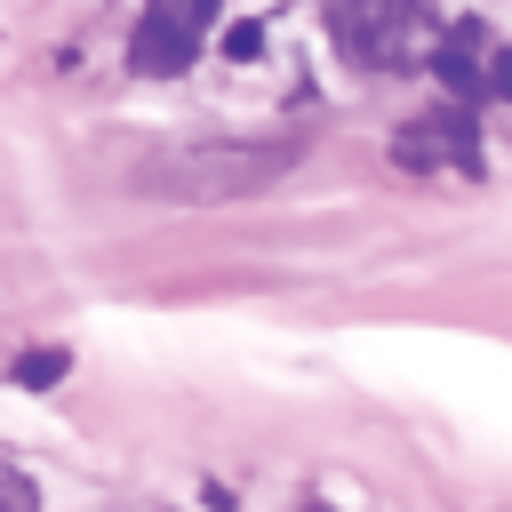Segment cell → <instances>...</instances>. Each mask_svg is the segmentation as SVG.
<instances>
[{"label": "cell", "mask_w": 512, "mask_h": 512, "mask_svg": "<svg viewBox=\"0 0 512 512\" xmlns=\"http://www.w3.org/2000/svg\"><path fill=\"white\" fill-rule=\"evenodd\" d=\"M296 168V144H256V136H192V144H168L136 168V184L168 208H232V200H256L272 192L280 176Z\"/></svg>", "instance_id": "1"}, {"label": "cell", "mask_w": 512, "mask_h": 512, "mask_svg": "<svg viewBox=\"0 0 512 512\" xmlns=\"http://www.w3.org/2000/svg\"><path fill=\"white\" fill-rule=\"evenodd\" d=\"M424 24H432L424 0H328V40L352 72H408Z\"/></svg>", "instance_id": "2"}, {"label": "cell", "mask_w": 512, "mask_h": 512, "mask_svg": "<svg viewBox=\"0 0 512 512\" xmlns=\"http://www.w3.org/2000/svg\"><path fill=\"white\" fill-rule=\"evenodd\" d=\"M208 8H192V0H152L144 16H136V32H128V72H144V80H168V72H192V56H200V40H208Z\"/></svg>", "instance_id": "3"}, {"label": "cell", "mask_w": 512, "mask_h": 512, "mask_svg": "<svg viewBox=\"0 0 512 512\" xmlns=\"http://www.w3.org/2000/svg\"><path fill=\"white\" fill-rule=\"evenodd\" d=\"M432 128H440V152H448L464 176H480V168H488V152H480V104H440V112H432Z\"/></svg>", "instance_id": "4"}, {"label": "cell", "mask_w": 512, "mask_h": 512, "mask_svg": "<svg viewBox=\"0 0 512 512\" xmlns=\"http://www.w3.org/2000/svg\"><path fill=\"white\" fill-rule=\"evenodd\" d=\"M392 160H400V168H416V176H432V168L448 160V152H440V128H432V112L392 128Z\"/></svg>", "instance_id": "5"}, {"label": "cell", "mask_w": 512, "mask_h": 512, "mask_svg": "<svg viewBox=\"0 0 512 512\" xmlns=\"http://www.w3.org/2000/svg\"><path fill=\"white\" fill-rule=\"evenodd\" d=\"M64 376H72V352H64V344H32V352H16V368H8L16 392H48V384H64Z\"/></svg>", "instance_id": "6"}, {"label": "cell", "mask_w": 512, "mask_h": 512, "mask_svg": "<svg viewBox=\"0 0 512 512\" xmlns=\"http://www.w3.org/2000/svg\"><path fill=\"white\" fill-rule=\"evenodd\" d=\"M0 512H40L32 472H24V464H8V456H0Z\"/></svg>", "instance_id": "7"}, {"label": "cell", "mask_w": 512, "mask_h": 512, "mask_svg": "<svg viewBox=\"0 0 512 512\" xmlns=\"http://www.w3.org/2000/svg\"><path fill=\"white\" fill-rule=\"evenodd\" d=\"M224 56H232V64H256V56H264V24H256V16L224 24Z\"/></svg>", "instance_id": "8"}, {"label": "cell", "mask_w": 512, "mask_h": 512, "mask_svg": "<svg viewBox=\"0 0 512 512\" xmlns=\"http://www.w3.org/2000/svg\"><path fill=\"white\" fill-rule=\"evenodd\" d=\"M480 88H488V104H512V48L480 56Z\"/></svg>", "instance_id": "9"}, {"label": "cell", "mask_w": 512, "mask_h": 512, "mask_svg": "<svg viewBox=\"0 0 512 512\" xmlns=\"http://www.w3.org/2000/svg\"><path fill=\"white\" fill-rule=\"evenodd\" d=\"M192 8H208V16H216V8H224V0H192Z\"/></svg>", "instance_id": "10"}]
</instances>
